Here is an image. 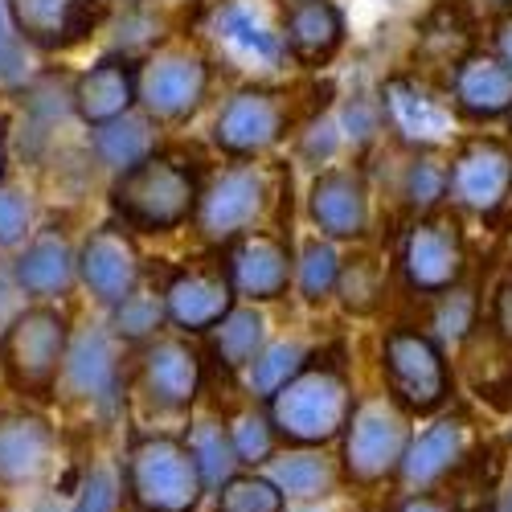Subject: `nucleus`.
I'll list each match as a JSON object with an SVG mask.
<instances>
[{
	"instance_id": "nucleus-1",
	"label": "nucleus",
	"mask_w": 512,
	"mask_h": 512,
	"mask_svg": "<svg viewBox=\"0 0 512 512\" xmlns=\"http://www.w3.org/2000/svg\"><path fill=\"white\" fill-rule=\"evenodd\" d=\"M353 390L340 365H304L283 390L271 394V426L291 443H328L345 431Z\"/></svg>"
},
{
	"instance_id": "nucleus-2",
	"label": "nucleus",
	"mask_w": 512,
	"mask_h": 512,
	"mask_svg": "<svg viewBox=\"0 0 512 512\" xmlns=\"http://www.w3.org/2000/svg\"><path fill=\"white\" fill-rule=\"evenodd\" d=\"M197 173L173 156H148L115 181V213L136 230H177L197 209Z\"/></svg>"
},
{
	"instance_id": "nucleus-3",
	"label": "nucleus",
	"mask_w": 512,
	"mask_h": 512,
	"mask_svg": "<svg viewBox=\"0 0 512 512\" xmlns=\"http://www.w3.org/2000/svg\"><path fill=\"white\" fill-rule=\"evenodd\" d=\"M70 345V324L58 308H21L0 336V369L21 394H50Z\"/></svg>"
},
{
	"instance_id": "nucleus-4",
	"label": "nucleus",
	"mask_w": 512,
	"mask_h": 512,
	"mask_svg": "<svg viewBox=\"0 0 512 512\" xmlns=\"http://www.w3.org/2000/svg\"><path fill=\"white\" fill-rule=\"evenodd\" d=\"M201 472L185 443L140 439L127 451V496L144 512H193L201 504Z\"/></svg>"
},
{
	"instance_id": "nucleus-5",
	"label": "nucleus",
	"mask_w": 512,
	"mask_h": 512,
	"mask_svg": "<svg viewBox=\"0 0 512 512\" xmlns=\"http://www.w3.org/2000/svg\"><path fill=\"white\" fill-rule=\"evenodd\" d=\"M283 0H222L209 17V41L242 70H275L287 58Z\"/></svg>"
},
{
	"instance_id": "nucleus-6",
	"label": "nucleus",
	"mask_w": 512,
	"mask_h": 512,
	"mask_svg": "<svg viewBox=\"0 0 512 512\" xmlns=\"http://www.w3.org/2000/svg\"><path fill=\"white\" fill-rule=\"evenodd\" d=\"M345 435V467L361 484H377L398 472V463L410 447L406 418L390 402H361L349 414Z\"/></svg>"
},
{
	"instance_id": "nucleus-7",
	"label": "nucleus",
	"mask_w": 512,
	"mask_h": 512,
	"mask_svg": "<svg viewBox=\"0 0 512 512\" xmlns=\"http://www.w3.org/2000/svg\"><path fill=\"white\" fill-rule=\"evenodd\" d=\"M386 377H390L394 398L418 414L443 406L447 398L443 353L431 336H422L414 328H394L386 336Z\"/></svg>"
},
{
	"instance_id": "nucleus-8",
	"label": "nucleus",
	"mask_w": 512,
	"mask_h": 512,
	"mask_svg": "<svg viewBox=\"0 0 512 512\" xmlns=\"http://www.w3.org/2000/svg\"><path fill=\"white\" fill-rule=\"evenodd\" d=\"M115 340L119 336L107 332V328H87V332H78L66 345L58 381H62V390L70 398L103 406V410H111L119 402L123 369H119V345H115Z\"/></svg>"
},
{
	"instance_id": "nucleus-9",
	"label": "nucleus",
	"mask_w": 512,
	"mask_h": 512,
	"mask_svg": "<svg viewBox=\"0 0 512 512\" xmlns=\"http://www.w3.org/2000/svg\"><path fill=\"white\" fill-rule=\"evenodd\" d=\"M205 87H209L205 58L189 50H160L136 78V99L156 119H185L205 99Z\"/></svg>"
},
{
	"instance_id": "nucleus-10",
	"label": "nucleus",
	"mask_w": 512,
	"mask_h": 512,
	"mask_svg": "<svg viewBox=\"0 0 512 512\" xmlns=\"http://www.w3.org/2000/svg\"><path fill=\"white\" fill-rule=\"evenodd\" d=\"M78 275L87 283V291L99 304L115 308L123 295H132L140 287V254L136 242L127 238L123 226H103L87 238L78 254Z\"/></svg>"
},
{
	"instance_id": "nucleus-11",
	"label": "nucleus",
	"mask_w": 512,
	"mask_h": 512,
	"mask_svg": "<svg viewBox=\"0 0 512 512\" xmlns=\"http://www.w3.org/2000/svg\"><path fill=\"white\" fill-rule=\"evenodd\" d=\"M406 283L414 291H447L463 271V234L455 218H422L402 250Z\"/></svg>"
},
{
	"instance_id": "nucleus-12",
	"label": "nucleus",
	"mask_w": 512,
	"mask_h": 512,
	"mask_svg": "<svg viewBox=\"0 0 512 512\" xmlns=\"http://www.w3.org/2000/svg\"><path fill=\"white\" fill-rule=\"evenodd\" d=\"M263 209V177L254 168H230L197 193V226L209 242H234Z\"/></svg>"
},
{
	"instance_id": "nucleus-13",
	"label": "nucleus",
	"mask_w": 512,
	"mask_h": 512,
	"mask_svg": "<svg viewBox=\"0 0 512 512\" xmlns=\"http://www.w3.org/2000/svg\"><path fill=\"white\" fill-rule=\"evenodd\" d=\"M447 189L463 209L496 213L512 189V152L496 140H472L455 156Z\"/></svg>"
},
{
	"instance_id": "nucleus-14",
	"label": "nucleus",
	"mask_w": 512,
	"mask_h": 512,
	"mask_svg": "<svg viewBox=\"0 0 512 512\" xmlns=\"http://www.w3.org/2000/svg\"><path fill=\"white\" fill-rule=\"evenodd\" d=\"M287 132V103L275 91H238L218 115L213 140L234 156H254Z\"/></svg>"
},
{
	"instance_id": "nucleus-15",
	"label": "nucleus",
	"mask_w": 512,
	"mask_h": 512,
	"mask_svg": "<svg viewBox=\"0 0 512 512\" xmlns=\"http://www.w3.org/2000/svg\"><path fill=\"white\" fill-rule=\"evenodd\" d=\"M234 308V287L222 267H185L164 287V316L185 332H209Z\"/></svg>"
},
{
	"instance_id": "nucleus-16",
	"label": "nucleus",
	"mask_w": 512,
	"mask_h": 512,
	"mask_svg": "<svg viewBox=\"0 0 512 512\" xmlns=\"http://www.w3.org/2000/svg\"><path fill=\"white\" fill-rule=\"evenodd\" d=\"M54 463V426L29 414V410H5L0 414V484L25 488L37 484Z\"/></svg>"
},
{
	"instance_id": "nucleus-17",
	"label": "nucleus",
	"mask_w": 512,
	"mask_h": 512,
	"mask_svg": "<svg viewBox=\"0 0 512 512\" xmlns=\"http://www.w3.org/2000/svg\"><path fill=\"white\" fill-rule=\"evenodd\" d=\"M9 21L37 50H70L95 29L91 0H9Z\"/></svg>"
},
{
	"instance_id": "nucleus-18",
	"label": "nucleus",
	"mask_w": 512,
	"mask_h": 512,
	"mask_svg": "<svg viewBox=\"0 0 512 512\" xmlns=\"http://www.w3.org/2000/svg\"><path fill=\"white\" fill-rule=\"evenodd\" d=\"M226 279L246 300H275L291 279V254L275 234H238L230 246Z\"/></svg>"
},
{
	"instance_id": "nucleus-19",
	"label": "nucleus",
	"mask_w": 512,
	"mask_h": 512,
	"mask_svg": "<svg viewBox=\"0 0 512 512\" xmlns=\"http://www.w3.org/2000/svg\"><path fill=\"white\" fill-rule=\"evenodd\" d=\"M312 218L328 238H357L369 226V193L361 173L328 168L312 185Z\"/></svg>"
},
{
	"instance_id": "nucleus-20",
	"label": "nucleus",
	"mask_w": 512,
	"mask_h": 512,
	"mask_svg": "<svg viewBox=\"0 0 512 512\" xmlns=\"http://www.w3.org/2000/svg\"><path fill=\"white\" fill-rule=\"evenodd\" d=\"M144 386H148L152 402H160L168 410L189 406L197 398V386H201L197 349H189L185 340H173V336L148 345L144 349Z\"/></svg>"
},
{
	"instance_id": "nucleus-21",
	"label": "nucleus",
	"mask_w": 512,
	"mask_h": 512,
	"mask_svg": "<svg viewBox=\"0 0 512 512\" xmlns=\"http://www.w3.org/2000/svg\"><path fill=\"white\" fill-rule=\"evenodd\" d=\"M136 103V74L123 58H103L95 62L87 74L74 82L70 91V107L87 119L91 127L111 123L119 115H127Z\"/></svg>"
},
{
	"instance_id": "nucleus-22",
	"label": "nucleus",
	"mask_w": 512,
	"mask_h": 512,
	"mask_svg": "<svg viewBox=\"0 0 512 512\" xmlns=\"http://www.w3.org/2000/svg\"><path fill=\"white\" fill-rule=\"evenodd\" d=\"M74 275H78V259H74L66 234H58V230L37 234L21 250V259L13 263L17 291L37 295V300H54V295H62L74 283Z\"/></svg>"
},
{
	"instance_id": "nucleus-23",
	"label": "nucleus",
	"mask_w": 512,
	"mask_h": 512,
	"mask_svg": "<svg viewBox=\"0 0 512 512\" xmlns=\"http://www.w3.org/2000/svg\"><path fill=\"white\" fill-rule=\"evenodd\" d=\"M386 111L398 136L410 144H443L451 136V111L439 103L414 78H390L386 82Z\"/></svg>"
},
{
	"instance_id": "nucleus-24",
	"label": "nucleus",
	"mask_w": 512,
	"mask_h": 512,
	"mask_svg": "<svg viewBox=\"0 0 512 512\" xmlns=\"http://www.w3.org/2000/svg\"><path fill=\"white\" fill-rule=\"evenodd\" d=\"M287 50L300 58L304 66H320L328 62L340 41H345V17L332 0H295L287 9Z\"/></svg>"
},
{
	"instance_id": "nucleus-25",
	"label": "nucleus",
	"mask_w": 512,
	"mask_h": 512,
	"mask_svg": "<svg viewBox=\"0 0 512 512\" xmlns=\"http://www.w3.org/2000/svg\"><path fill=\"white\" fill-rule=\"evenodd\" d=\"M455 103L476 119L504 115L512 107V70L492 54H467L455 66Z\"/></svg>"
},
{
	"instance_id": "nucleus-26",
	"label": "nucleus",
	"mask_w": 512,
	"mask_h": 512,
	"mask_svg": "<svg viewBox=\"0 0 512 512\" xmlns=\"http://www.w3.org/2000/svg\"><path fill=\"white\" fill-rule=\"evenodd\" d=\"M463 451H467V431H463V422H439V426H431L422 439H414L410 447H406V455H402V463H398V472H402V480L410 484V488H431V484H439L443 476H451L455 467H459V459H463Z\"/></svg>"
},
{
	"instance_id": "nucleus-27",
	"label": "nucleus",
	"mask_w": 512,
	"mask_h": 512,
	"mask_svg": "<svg viewBox=\"0 0 512 512\" xmlns=\"http://www.w3.org/2000/svg\"><path fill=\"white\" fill-rule=\"evenodd\" d=\"M95 156L99 164L115 168V173H127V168H136L140 160L152 156V123L144 115H119L111 123H99L95 127Z\"/></svg>"
},
{
	"instance_id": "nucleus-28",
	"label": "nucleus",
	"mask_w": 512,
	"mask_h": 512,
	"mask_svg": "<svg viewBox=\"0 0 512 512\" xmlns=\"http://www.w3.org/2000/svg\"><path fill=\"white\" fill-rule=\"evenodd\" d=\"M189 455L197 463V472H201V484L205 488H222L230 476H234V467H238V455H234V443H230V431L222 422H213V418H201L193 431H189Z\"/></svg>"
},
{
	"instance_id": "nucleus-29",
	"label": "nucleus",
	"mask_w": 512,
	"mask_h": 512,
	"mask_svg": "<svg viewBox=\"0 0 512 512\" xmlns=\"http://www.w3.org/2000/svg\"><path fill=\"white\" fill-rule=\"evenodd\" d=\"M263 328L267 324L254 308H230L218 324H213V353H218V361H226L230 369H242L259 357Z\"/></svg>"
},
{
	"instance_id": "nucleus-30",
	"label": "nucleus",
	"mask_w": 512,
	"mask_h": 512,
	"mask_svg": "<svg viewBox=\"0 0 512 512\" xmlns=\"http://www.w3.org/2000/svg\"><path fill=\"white\" fill-rule=\"evenodd\" d=\"M467 37H472V21H467L463 5H455V0H447V5H439L431 13V21H426L422 29V50L426 54H435L439 62H463V46H467Z\"/></svg>"
},
{
	"instance_id": "nucleus-31",
	"label": "nucleus",
	"mask_w": 512,
	"mask_h": 512,
	"mask_svg": "<svg viewBox=\"0 0 512 512\" xmlns=\"http://www.w3.org/2000/svg\"><path fill=\"white\" fill-rule=\"evenodd\" d=\"M271 484H275L279 492H287V496H324V492H332L336 472H332V463H328L324 455L304 451V455L279 459Z\"/></svg>"
},
{
	"instance_id": "nucleus-32",
	"label": "nucleus",
	"mask_w": 512,
	"mask_h": 512,
	"mask_svg": "<svg viewBox=\"0 0 512 512\" xmlns=\"http://www.w3.org/2000/svg\"><path fill=\"white\" fill-rule=\"evenodd\" d=\"M304 365H308V361H304V349L295 345V340H283V345L259 349V357L250 361V390L259 394V398H271V394L283 390Z\"/></svg>"
},
{
	"instance_id": "nucleus-33",
	"label": "nucleus",
	"mask_w": 512,
	"mask_h": 512,
	"mask_svg": "<svg viewBox=\"0 0 512 512\" xmlns=\"http://www.w3.org/2000/svg\"><path fill=\"white\" fill-rule=\"evenodd\" d=\"M160 324H164V295L136 287L132 295H123V300L115 304L111 332H115L119 340H144V336H152Z\"/></svg>"
},
{
	"instance_id": "nucleus-34",
	"label": "nucleus",
	"mask_w": 512,
	"mask_h": 512,
	"mask_svg": "<svg viewBox=\"0 0 512 512\" xmlns=\"http://www.w3.org/2000/svg\"><path fill=\"white\" fill-rule=\"evenodd\" d=\"M218 512H283V492L263 476H230L218 488Z\"/></svg>"
},
{
	"instance_id": "nucleus-35",
	"label": "nucleus",
	"mask_w": 512,
	"mask_h": 512,
	"mask_svg": "<svg viewBox=\"0 0 512 512\" xmlns=\"http://www.w3.org/2000/svg\"><path fill=\"white\" fill-rule=\"evenodd\" d=\"M336 291H340V304H345L349 312H373L377 295H381V271L369 259H357L349 267H340Z\"/></svg>"
},
{
	"instance_id": "nucleus-36",
	"label": "nucleus",
	"mask_w": 512,
	"mask_h": 512,
	"mask_svg": "<svg viewBox=\"0 0 512 512\" xmlns=\"http://www.w3.org/2000/svg\"><path fill=\"white\" fill-rule=\"evenodd\" d=\"M336 275H340V259L328 242H308L304 246V259H300V291L308 300H324V295L336 287Z\"/></svg>"
},
{
	"instance_id": "nucleus-37",
	"label": "nucleus",
	"mask_w": 512,
	"mask_h": 512,
	"mask_svg": "<svg viewBox=\"0 0 512 512\" xmlns=\"http://www.w3.org/2000/svg\"><path fill=\"white\" fill-rule=\"evenodd\" d=\"M230 443H234L238 463H267L275 451V426L263 414H242L230 426Z\"/></svg>"
},
{
	"instance_id": "nucleus-38",
	"label": "nucleus",
	"mask_w": 512,
	"mask_h": 512,
	"mask_svg": "<svg viewBox=\"0 0 512 512\" xmlns=\"http://www.w3.org/2000/svg\"><path fill=\"white\" fill-rule=\"evenodd\" d=\"M70 512H119V476L111 472V467H95V472H87Z\"/></svg>"
},
{
	"instance_id": "nucleus-39",
	"label": "nucleus",
	"mask_w": 512,
	"mask_h": 512,
	"mask_svg": "<svg viewBox=\"0 0 512 512\" xmlns=\"http://www.w3.org/2000/svg\"><path fill=\"white\" fill-rule=\"evenodd\" d=\"M33 226V205L17 189H0V246H21Z\"/></svg>"
},
{
	"instance_id": "nucleus-40",
	"label": "nucleus",
	"mask_w": 512,
	"mask_h": 512,
	"mask_svg": "<svg viewBox=\"0 0 512 512\" xmlns=\"http://www.w3.org/2000/svg\"><path fill=\"white\" fill-rule=\"evenodd\" d=\"M443 193H447V168L435 164V160H414L410 177H406V197H410V205L431 209Z\"/></svg>"
},
{
	"instance_id": "nucleus-41",
	"label": "nucleus",
	"mask_w": 512,
	"mask_h": 512,
	"mask_svg": "<svg viewBox=\"0 0 512 512\" xmlns=\"http://www.w3.org/2000/svg\"><path fill=\"white\" fill-rule=\"evenodd\" d=\"M472 320H476V295L472 291H451L447 300L439 304V312H435V328L447 340H463L467 328H472Z\"/></svg>"
},
{
	"instance_id": "nucleus-42",
	"label": "nucleus",
	"mask_w": 512,
	"mask_h": 512,
	"mask_svg": "<svg viewBox=\"0 0 512 512\" xmlns=\"http://www.w3.org/2000/svg\"><path fill=\"white\" fill-rule=\"evenodd\" d=\"M21 78H25V41L17 37L5 0H0V82H21Z\"/></svg>"
},
{
	"instance_id": "nucleus-43",
	"label": "nucleus",
	"mask_w": 512,
	"mask_h": 512,
	"mask_svg": "<svg viewBox=\"0 0 512 512\" xmlns=\"http://www.w3.org/2000/svg\"><path fill=\"white\" fill-rule=\"evenodd\" d=\"M492 324H496V336L512 345V271L500 279L496 287V300H492Z\"/></svg>"
},
{
	"instance_id": "nucleus-44",
	"label": "nucleus",
	"mask_w": 512,
	"mask_h": 512,
	"mask_svg": "<svg viewBox=\"0 0 512 512\" xmlns=\"http://www.w3.org/2000/svg\"><path fill=\"white\" fill-rule=\"evenodd\" d=\"M349 127H353V136H357V140H369V136H373V127H377V115H369L365 103H353V107H349Z\"/></svg>"
},
{
	"instance_id": "nucleus-45",
	"label": "nucleus",
	"mask_w": 512,
	"mask_h": 512,
	"mask_svg": "<svg viewBox=\"0 0 512 512\" xmlns=\"http://www.w3.org/2000/svg\"><path fill=\"white\" fill-rule=\"evenodd\" d=\"M496 50H500V62L512 70V17H504L496 25Z\"/></svg>"
},
{
	"instance_id": "nucleus-46",
	"label": "nucleus",
	"mask_w": 512,
	"mask_h": 512,
	"mask_svg": "<svg viewBox=\"0 0 512 512\" xmlns=\"http://www.w3.org/2000/svg\"><path fill=\"white\" fill-rule=\"evenodd\" d=\"M402 512H451V504L439 500V496H414V500L402 504Z\"/></svg>"
},
{
	"instance_id": "nucleus-47",
	"label": "nucleus",
	"mask_w": 512,
	"mask_h": 512,
	"mask_svg": "<svg viewBox=\"0 0 512 512\" xmlns=\"http://www.w3.org/2000/svg\"><path fill=\"white\" fill-rule=\"evenodd\" d=\"M5 164H9V140H5V123H0V177H5Z\"/></svg>"
},
{
	"instance_id": "nucleus-48",
	"label": "nucleus",
	"mask_w": 512,
	"mask_h": 512,
	"mask_svg": "<svg viewBox=\"0 0 512 512\" xmlns=\"http://www.w3.org/2000/svg\"><path fill=\"white\" fill-rule=\"evenodd\" d=\"M488 5H496V9H512V0H488Z\"/></svg>"
},
{
	"instance_id": "nucleus-49",
	"label": "nucleus",
	"mask_w": 512,
	"mask_h": 512,
	"mask_svg": "<svg viewBox=\"0 0 512 512\" xmlns=\"http://www.w3.org/2000/svg\"><path fill=\"white\" fill-rule=\"evenodd\" d=\"M504 512H512V488H508V496H504Z\"/></svg>"
},
{
	"instance_id": "nucleus-50",
	"label": "nucleus",
	"mask_w": 512,
	"mask_h": 512,
	"mask_svg": "<svg viewBox=\"0 0 512 512\" xmlns=\"http://www.w3.org/2000/svg\"><path fill=\"white\" fill-rule=\"evenodd\" d=\"M508 123H512V107H508Z\"/></svg>"
},
{
	"instance_id": "nucleus-51",
	"label": "nucleus",
	"mask_w": 512,
	"mask_h": 512,
	"mask_svg": "<svg viewBox=\"0 0 512 512\" xmlns=\"http://www.w3.org/2000/svg\"><path fill=\"white\" fill-rule=\"evenodd\" d=\"M0 512H13V508H0Z\"/></svg>"
}]
</instances>
